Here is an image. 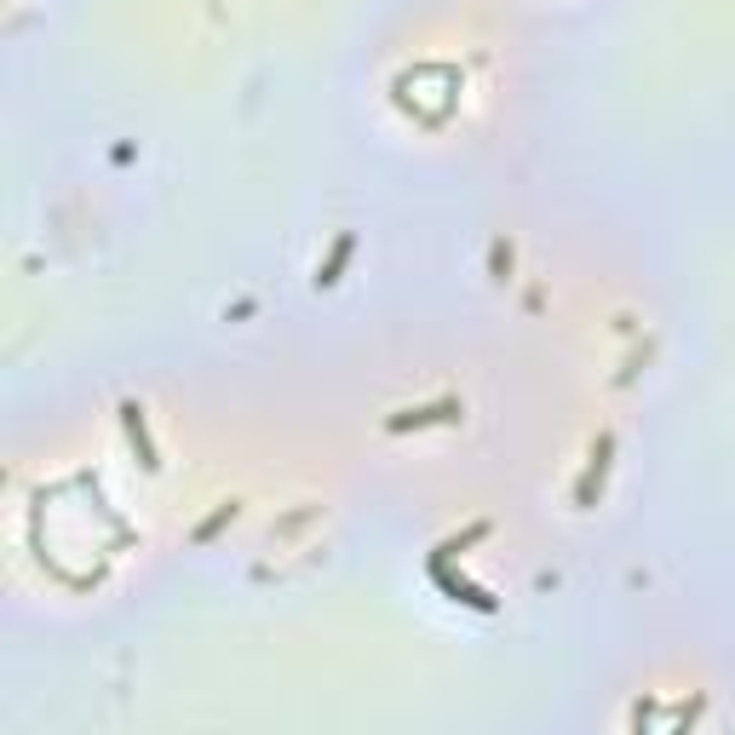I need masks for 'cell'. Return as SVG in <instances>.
<instances>
[{
  "label": "cell",
  "mask_w": 735,
  "mask_h": 735,
  "mask_svg": "<svg viewBox=\"0 0 735 735\" xmlns=\"http://www.w3.org/2000/svg\"><path fill=\"white\" fill-rule=\"evenodd\" d=\"M460 403H431V408H414V414H391V431H408V426H431V420H454Z\"/></svg>",
  "instance_id": "6da1fadb"
},
{
  "label": "cell",
  "mask_w": 735,
  "mask_h": 735,
  "mask_svg": "<svg viewBox=\"0 0 735 735\" xmlns=\"http://www.w3.org/2000/svg\"><path fill=\"white\" fill-rule=\"evenodd\" d=\"M122 414H127V431H132V443H138V460L155 466V448H150V436H144V414H138V403H127Z\"/></svg>",
  "instance_id": "7a4b0ae2"
},
{
  "label": "cell",
  "mask_w": 735,
  "mask_h": 735,
  "mask_svg": "<svg viewBox=\"0 0 735 735\" xmlns=\"http://www.w3.org/2000/svg\"><path fill=\"white\" fill-rule=\"evenodd\" d=\"M351 248H356L351 236H340V248H333V259H328L322 270H316V282H322V288H328V282H340V270H345V259H351Z\"/></svg>",
  "instance_id": "3957f363"
},
{
  "label": "cell",
  "mask_w": 735,
  "mask_h": 735,
  "mask_svg": "<svg viewBox=\"0 0 735 735\" xmlns=\"http://www.w3.org/2000/svg\"><path fill=\"white\" fill-rule=\"evenodd\" d=\"M225 518H236V506H218V511H213V518H207L202 529H195V534H202V541H207V534H213L218 523H225Z\"/></svg>",
  "instance_id": "277c9868"
}]
</instances>
